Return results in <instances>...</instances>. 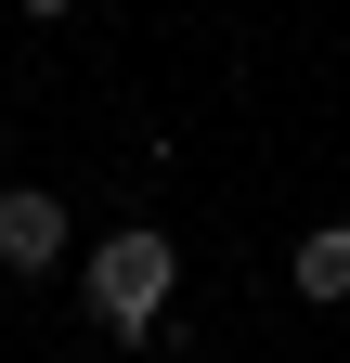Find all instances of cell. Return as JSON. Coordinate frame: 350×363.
<instances>
[{
	"instance_id": "6da1fadb",
	"label": "cell",
	"mask_w": 350,
	"mask_h": 363,
	"mask_svg": "<svg viewBox=\"0 0 350 363\" xmlns=\"http://www.w3.org/2000/svg\"><path fill=\"white\" fill-rule=\"evenodd\" d=\"M169 272H182V247H169L156 220H117V234L78 259V298H91V325L130 350V337H156V311H169Z\"/></svg>"
},
{
	"instance_id": "7a4b0ae2",
	"label": "cell",
	"mask_w": 350,
	"mask_h": 363,
	"mask_svg": "<svg viewBox=\"0 0 350 363\" xmlns=\"http://www.w3.org/2000/svg\"><path fill=\"white\" fill-rule=\"evenodd\" d=\"M0 272H65V195H39V182H13L0 195Z\"/></svg>"
},
{
	"instance_id": "3957f363",
	"label": "cell",
	"mask_w": 350,
	"mask_h": 363,
	"mask_svg": "<svg viewBox=\"0 0 350 363\" xmlns=\"http://www.w3.org/2000/svg\"><path fill=\"white\" fill-rule=\"evenodd\" d=\"M286 286H298V298H350V220H312V234H298Z\"/></svg>"
},
{
	"instance_id": "277c9868",
	"label": "cell",
	"mask_w": 350,
	"mask_h": 363,
	"mask_svg": "<svg viewBox=\"0 0 350 363\" xmlns=\"http://www.w3.org/2000/svg\"><path fill=\"white\" fill-rule=\"evenodd\" d=\"M26 13H78V0H26Z\"/></svg>"
}]
</instances>
